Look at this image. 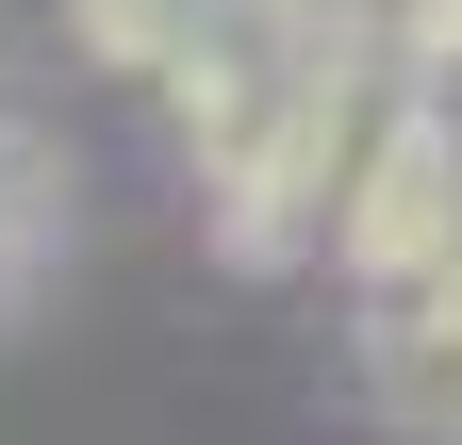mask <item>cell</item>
I'll use <instances>...</instances> for the list:
<instances>
[{"mask_svg":"<svg viewBox=\"0 0 462 445\" xmlns=\"http://www.w3.org/2000/svg\"><path fill=\"white\" fill-rule=\"evenodd\" d=\"M396 99H413L396 50H314L298 99H281V132L215 182V248H231V264H298V248H330V198L364 182V149H380Z\"/></svg>","mask_w":462,"mask_h":445,"instance_id":"1","label":"cell"},{"mask_svg":"<svg viewBox=\"0 0 462 445\" xmlns=\"http://www.w3.org/2000/svg\"><path fill=\"white\" fill-rule=\"evenodd\" d=\"M462 248V99H396L380 116V149H364V182L330 198V264L364 297H396V281H430V264Z\"/></svg>","mask_w":462,"mask_h":445,"instance_id":"2","label":"cell"},{"mask_svg":"<svg viewBox=\"0 0 462 445\" xmlns=\"http://www.w3.org/2000/svg\"><path fill=\"white\" fill-rule=\"evenodd\" d=\"M364 413H380L396 445H462V313L364 297Z\"/></svg>","mask_w":462,"mask_h":445,"instance_id":"3","label":"cell"},{"mask_svg":"<svg viewBox=\"0 0 462 445\" xmlns=\"http://www.w3.org/2000/svg\"><path fill=\"white\" fill-rule=\"evenodd\" d=\"M231 17H264V33H314V50H380V33H396V0H231Z\"/></svg>","mask_w":462,"mask_h":445,"instance_id":"4","label":"cell"}]
</instances>
